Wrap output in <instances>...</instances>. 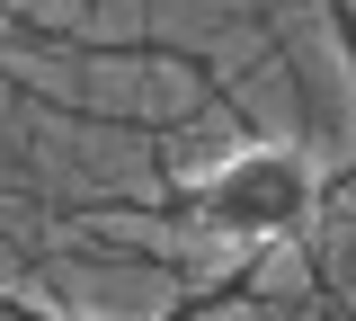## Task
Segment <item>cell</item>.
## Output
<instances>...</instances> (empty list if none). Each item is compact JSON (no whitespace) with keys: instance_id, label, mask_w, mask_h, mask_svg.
<instances>
[{"instance_id":"obj_1","label":"cell","mask_w":356,"mask_h":321,"mask_svg":"<svg viewBox=\"0 0 356 321\" xmlns=\"http://www.w3.org/2000/svg\"><path fill=\"white\" fill-rule=\"evenodd\" d=\"M312 214V161L285 152V143H250L232 152L205 196H196V224L214 241H285V232Z\"/></svg>"}]
</instances>
